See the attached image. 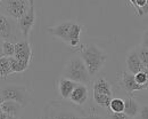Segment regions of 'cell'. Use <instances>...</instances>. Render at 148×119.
<instances>
[{
    "instance_id": "cell-1",
    "label": "cell",
    "mask_w": 148,
    "mask_h": 119,
    "mask_svg": "<svg viewBox=\"0 0 148 119\" xmlns=\"http://www.w3.org/2000/svg\"><path fill=\"white\" fill-rule=\"evenodd\" d=\"M76 107L67 100L49 101L38 119H86V115Z\"/></svg>"
},
{
    "instance_id": "cell-2",
    "label": "cell",
    "mask_w": 148,
    "mask_h": 119,
    "mask_svg": "<svg viewBox=\"0 0 148 119\" xmlns=\"http://www.w3.org/2000/svg\"><path fill=\"white\" fill-rule=\"evenodd\" d=\"M83 31V25L73 22L64 21L55 26H48L47 32L53 37L62 40L71 48H77L81 42V33Z\"/></svg>"
},
{
    "instance_id": "cell-3",
    "label": "cell",
    "mask_w": 148,
    "mask_h": 119,
    "mask_svg": "<svg viewBox=\"0 0 148 119\" xmlns=\"http://www.w3.org/2000/svg\"><path fill=\"white\" fill-rule=\"evenodd\" d=\"M79 54L80 57L83 59L91 77H95L103 69L108 57L107 53L95 44H88L82 46L79 49Z\"/></svg>"
},
{
    "instance_id": "cell-4",
    "label": "cell",
    "mask_w": 148,
    "mask_h": 119,
    "mask_svg": "<svg viewBox=\"0 0 148 119\" xmlns=\"http://www.w3.org/2000/svg\"><path fill=\"white\" fill-rule=\"evenodd\" d=\"M62 77L73 80L77 84H84L89 85L91 82V76L83 62V59L80 57V55L72 56L69 59L62 71Z\"/></svg>"
},
{
    "instance_id": "cell-5",
    "label": "cell",
    "mask_w": 148,
    "mask_h": 119,
    "mask_svg": "<svg viewBox=\"0 0 148 119\" xmlns=\"http://www.w3.org/2000/svg\"><path fill=\"white\" fill-rule=\"evenodd\" d=\"M2 96L5 101L10 100L19 103L22 107H27L31 101H32V95L31 91L24 86V85H17V84H7L0 87Z\"/></svg>"
},
{
    "instance_id": "cell-6",
    "label": "cell",
    "mask_w": 148,
    "mask_h": 119,
    "mask_svg": "<svg viewBox=\"0 0 148 119\" xmlns=\"http://www.w3.org/2000/svg\"><path fill=\"white\" fill-rule=\"evenodd\" d=\"M32 5L29 0H1L0 13L13 20H19L27 13Z\"/></svg>"
},
{
    "instance_id": "cell-7",
    "label": "cell",
    "mask_w": 148,
    "mask_h": 119,
    "mask_svg": "<svg viewBox=\"0 0 148 119\" xmlns=\"http://www.w3.org/2000/svg\"><path fill=\"white\" fill-rule=\"evenodd\" d=\"M17 21L0 13V39L17 42Z\"/></svg>"
},
{
    "instance_id": "cell-8",
    "label": "cell",
    "mask_w": 148,
    "mask_h": 119,
    "mask_svg": "<svg viewBox=\"0 0 148 119\" xmlns=\"http://www.w3.org/2000/svg\"><path fill=\"white\" fill-rule=\"evenodd\" d=\"M34 24H36V9H34V5H32L27 10V13L23 15L19 20H17L18 31L24 39H29Z\"/></svg>"
},
{
    "instance_id": "cell-9",
    "label": "cell",
    "mask_w": 148,
    "mask_h": 119,
    "mask_svg": "<svg viewBox=\"0 0 148 119\" xmlns=\"http://www.w3.org/2000/svg\"><path fill=\"white\" fill-rule=\"evenodd\" d=\"M117 84L119 87L128 94H132L138 91H145V87L143 85H139L134 79V75L129 71H123L119 75Z\"/></svg>"
},
{
    "instance_id": "cell-10",
    "label": "cell",
    "mask_w": 148,
    "mask_h": 119,
    "mask_svg": "<svg viewBox=\"0 0 148 119\" xmlns=\"http://www.w3.org/2000/svg\"><path fill=\"white\" fill-rule=\"evenodd\" d=\"M14 56L17 59L30 65L32 61V47L29 42V39L18 40L15 42V54Z\"/></svg>"
},
{
    "instance_id": "cell-11",
    "label": "cell",
    "mask_w": 148,
    "mask_h": 119,
    "mask_svg": "<svg viewBox=\"0 0 148 119\" xmlns=\"http://www.w3.org/2000/svg\"><path fill=\"white\" fill-rule=\"evenodd\" d=\"M89 99V89H88V85L84 84H76V86L74 87L73 92L70 95L69 101L72 102L73 104L77 107H82L84 105Z\"/></svg>"
},
{
    "instance_id": "cell-12",
    "label": "cell",
    "mask_w": 148,
    "mask_h": 119,
    "mask_svg": "<svg viewBox=\"0 0 148 119\" xmlns=\"http://www.w3.org/2000/svg\"><path fill=\"white\" fill-rule=\"evenodd\" d=\"M125 63H127V69L128 71L136 75L140 71H143L145 69V66L143 65L141 61H140V57L138 55V52L136 48H132L130 49L127 54V59H125Z\"/></svg>"
},
{
    "instance_id": "cell-13",
    "label": "cell",
    "mask_w": 148,
    "mask_h": 119,
    "mask_svg": "<svg viewBox=\"0 0 148 119\" xmlns=\"http://www.w3.org/2000/svg\"><path fill=\"white\" fill-rule=\"evenodd\" d=\"M57 84H58V93L62 100H69L77 82L67 79V78H64V77H60L57 81Z\"/></svg>"
},
{
    "instance_id": "cell-14",
    "label": "cell",
    "mask_w": 148,
    "mask_h": 119,
    "mask_svg": "<svg viewBox=\"0 0 148 119\" xmlns=\"http://www.w3.org/2000/svg\"><path fill=\"white\" fill-rule=\"evenodd\" d=\"M0 108L3 110L5 113H7L8 116H14L16 118H18L23 115V110L24 107H22L19 103L15 101H10V100H6L2 102V104L0 105Z\"/></svg>"
},
{
    "instance_id": "cell-15",
    "label": "cell",
    "mask_w": 148,
    "mask_h": 119,
    "mask_svg": "<svg viewBox=\"0 0 148 119\" xmlns=\"http://www.w3.org/2000/svg\"><path fill=\"white\" fill-rule=\"evenodd\" d=\"M140 107L141 105H139V103L132 96H129L127 100H124V113L128 115L131 119L139 116Z\"/></svg>"
},
{
    "instance_id": "cell-16",
    "label": "cell",
    "mask_w": 148,
    "mask_h": 119,
    "mask_svg": "<svg viewBox=\"0 0 148 119\" xmlns=\"http://www.w3.org/2000/svg\"><path fill=\"white\" fill-rule=\"evenodd\" d=\"M93 92H97V93H101V94H107V95H111L113 96V91H112V87L110 85V82L105 78H98L97 80H95L93 82Z\"/></svg>"
},
{
    "instance_id": "cell-17",
    "label": "cell",
    "mask_w": 148,
    "mask_h": 119,
    "mask_svg": "<svg viewBox=\"0 0 148 119\" xmlns=\"http://www.w3.org/2000/svg\"><path fill=\"white\" fill-rule=\"evenodd\" d=\"M14 75L12 71V66H10V62L9 57L7 56H1L0 57V78L6 79L9 76Z\"/></svg>"
},
{
    "instance_id": "cell-18",
    "label": "cell",
    "mask_w": 148,
    "mask_h": 119,
    "mask_svg": "<svg viewBox=\"0 0 148 119\" xmlns=\"http://www.w3.org/2000/svg\"><path fill=\"white\" fill-rule=\"evenodd\" d=\"M112 99H113V96H111V95L93 92V101H95V103H96L97 105H99L100 108L110 109V104H111Z\"/></svg>"
},
{
    "instance_id": "cell-19",
    "label": "cell",
    "mask_w": 148,
    "mask_h": 119,
    "mask_svg": "<svg viewBox=\"0 0 148 119\" xmlns=\"http://www.w3.org/2000/svg\"><path fill=\"white\" fill-rule=\"evenodd\" d=\"M9 62H10V66H12V71L13 73H19V72H24L25 70L29 69V64L22 62L17 59L15 56H10L9 57Z\"/></svg>"
},
{
    "instance_id": "cell-20",
    "label": "cell",
    "mask_w": 148,
    "mask_h": 119,
    "mask_svg": "<svg viewBox=\"0 0 148 119\" xmlns=\"http://www.w3.org/2000/svg\"><path fill=\"white\" fill-rule=\"evenodd\" d=\"M108 110H111V112H124V100L119 98L112 99Z\"/></svg>"
},
{
    "instance_id": "cell-21",
    "label": "cell",
    "mask_w": 148,
    "mask_h": 119,
    "mask_svg": "<svg viewBox=\"0 0 148 119\" xmlns=\"http://www.w3.org/2000/svg\"><path fill=\"white\" fill-rule=\"evenodd\" d=\"M2 54H3V56H7V57L14 56V54H15V42L3 40L2 41Z\"/></svg>"
},
{
    "instance_id": "cell-22",
    "label": "cell",
    "mask_w": 148,
    "mask_h": 119,
    "mask_svg": "<svg viewBox=\"0 0 148 119\" xmlns=\"http://www.w3.org/2000/svg\"><path fill=\"white\" fill-rule=\"evenodd\" d=\"M136 49L138 52V55L140 57V61H141L143 65L145 68H148V48L141 46V45H139V46L136 47Z\"/></svg>"
},
{
    "instance_id": "cell-23",
    "label": "cell",
    "mask_w": 148,
    "mask_h": 119,
    "mask_svg": "<svg viewBox=\"0 0 148 119\" xmlns=\"http://www.w3.org/2000/svg\"><path fill=\"white\" fill-rule=\"evenodd\" d=\"M134 79H136V81H137L139 85H143V86L145 87V84H146V81H147V75H146V72L143 70V71H140V72H138V73L134 75Z\"/></svg>"
},
{
    "instance_id": "cell-24",
    "label": "cell",
    "mask_w": 148,
    "mask_h": 119,
    "mask_svg": "<svg viewBox=\"0 0 148 119\" xmlns=\"http://www.w3.org/2000/svg\"><path fill=\"white\" fill-rule=\"evenodd\" d=\"M86 119H105L103 115H100L99 112L95 111V110H90L88 115H86Z\"/></svg>"
},
{
    "instance_id": "cell-25",
    "label": "cell",
    "mask_w": 148,
    "mask_h": 119,
    "mask_svg": "<svg viewBox=\"0 0 148 119\" xmlns=\"http://www.w3.org/2000/svg\"><path fill=\"white\" fill-rule=\"evenodd\" d=\"M139 118L140 119H148V104H144V105H141V107H140Z\"/></svg>"
},
{
    "instance_id": "cell-26",
    "label": "cell",
    "mask_w": 148,
    "mask_h": 119,
    "mask_svg": "<svg viewBox=\"0 0 148 119\" xmlns=\"http://www.w3.org/2000/svg\"><path fill=\"white\" fill-rule=\"evenodd\" d=\"M110 119H131L128 116L125 115L124 112H112L110 115Z\"/></svg>"
},
{
    "instance_id": "cell-27",
    "label": "cell",
    "mask_w": 148,
    "mask_h": 119,
    "mask_svg": "<svg viewBox=\"0 0 148 119\" xmlns=\"http://www.w3.org/2000/svg\"><path fill=\"white\" fill-rule=\"evenodd\" d=\"M129 2L131 3V6H132V7L136 9V12H137V15L141 17V13H140V10H139V8H138V6H137V0H129Z\"/></svg>"
},
{
    "instance_id": "cell-28",
    "label": "cell",
    "mask_w": 148,
    "mask_h": 119,
    "mask_svg": "<svg viewBox=\"0 0 148 119\" xmlns=\"http://www.w3.org/2000/svg\"><path fill=\"white\" fill-rule=\"evenodd\" d=\"M145 3H146V0H137V6H138V8H139V10H140V13H141V16H144V15H143V10H141V8L144 7Z\"/></svg>"
},
{
    "instance_id": "cell-29",
    "label": "cell",
    "mask_w": 148,
    "mask_h": 119,
    "mask_svg": "<svg viewBox=\"0 0 148 119\" xmlns=\"http://www.w3.org/2000/svg\"><path fill=\"white\" fill-rule=\"evenodd\" d=\"M141 10H143V15H148V0H146V3L141 8Z\"/></svg>"
},
{
    "instance_id": "cell-30",
    "label": "cell",
    "mask_w": 148,
    "mask_h": 119,
    "mask_svg": "<svg viewBox=\"0 0 148 119\" xmlns=\"http://www.w3.org/2000/svg\"><path fill=\"white\" fill-rule=\"evenodd\" d=\"M7 116H8V115H7V113H5V112H3V110L0 108V119H6L7 118Z\"/></svg>"
},
{
    "instance_id": "cell-31",
    "label": "cell",
    "mask_w": 148,
    "mask_h": 119,
    "mask_svg": "<svg viewBox=\"0 0 148 119\" xmlns=\"http://www.w3.org/2000/svg\"><path fill=\"white\" fill-rule=\"evenodd\" d=\"M144 71H145L146 75H147V81H146V84H145V89H148V68H145Z\"/></svg>"
},
{
    "instance_id": "cell-32",
    "label": "cell",
    "mask_w": 148,
    "mask_h": 119,
    "mask_svg": "<svg viewBox=\"0 0 148 119\" xmlns=\"http://www.w3.org/2000/svg\"><path fill=\"white\" fill-rule=\"evenodd\" d=\"M5 101V99H3V96H2V93H1V89H0V105L2 104V102Z\"/></svg>"
},
{
    "instance_id": "cell-33",
    "label": "cell",
    "mask_w": 148,
    "mask_h": 119,
    "mask_svg": "<svg viewBox=\"0 0 148 119\" xmlns=\"http://www.w3.org/2000/svg\"><path fill=\"white\" fill-rule=\"evenodd\" d=\"M6 119H18V118H16V117H14V116H7Z\"/></svg>"
},
{
    "instance_id": "cell-34",
    "label": "cell",
    "mask_w": 148,
    "mask_h": 119,
    "mask_svg": "<svg viewBox=\"0 0 148 119\" xmlns=\"http://www.w3.org/2000/svg\"><path fill=\"white\" fill-rule=\"evenodd\" d=\"M29 1H30L31 5H34V0H29Z\"/></svg>"
},
{
    "instance_id": "cell-35",
    "label": "cell",
    "mask_w": 148,
    "mask_h": 119,
    "mask_svg": "<svg viewBox=\"0 0 148 119\" xmlns=\"http://www.w3.org/2000/svg\"><path fill=\"white\" fill-rule=\"evenodd\" d=\"M145 32H146V33H148V29H147V30H146V31H145Z\"/></svg>"
},
{
    "instance_id": "cell-36",
    "label": "cell",
    "mask_w": 148,
    "mask_h": 119,
    "mask_svg": "<svg viewBox=\"0 0 148 119\" xmlns=\"http://www.w3.org/2000/svg\"><path fill=\"white\" fill-rule=\"evenodd\" d=\"M0 2H1V0H0Z\"/></svg>"
}]
</instances>
